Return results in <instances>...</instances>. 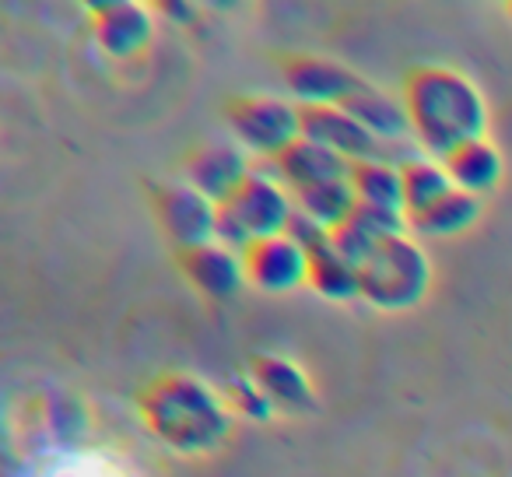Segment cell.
I'll list each match as a JSON object with an SVG mask.
<instances>
[{
  "instance_id": "cell-7",
  "label": "cell",
  "mask_w": 512,
  "mask_h": 477,
  "mask_svg": "<svg viewBox=\"0 0 512 477\" xmlns=\"http://www.w3.org/2000/svg\"><path fill=\"white\" fill-rule=\"evenodd\" d=\"M246 285L267 295H292L309 285V250L299 246L288 232L253 239L242 250Z\"/></svg>"
},
{
  "instance_id": "cell-24",
  "label": "cell",
  "mask_w": 512,
  "mask_h": 477,
  "mask_svg": "<svg viewBox=\"0 0 512 477\" xmlns=\"http://www.w3.org/2000/svg\"><path fill=\"white\" fill-rule=\"evenodd\" d=\"M288 235H292V239H295L299 246H306L309 257H313L316 250H323V246H330V232H327V228L316 225V221H313V218H306L302 211H295L292 225H288Z\"/></svg>"
},
{
  "instance_id": "cell-11",
  "label": "cell",
  "mask_w": 512,
  "mask_h": 477,
  "mask_svg": "<svg viewBox=\"0 0 512 477\" xmlns=\"http://www.w3.org/2000/svg\"><path fill=\"white\" fill-rule=\"evenodd\" d=\"M302 113V137L316 141L323 148L337 151L348 162H365V158H383L379 155V137L369 127L355 120L344 106H299Z\"/></svg>"
},
{
  "instance_id": "cell-25",
  "label": "cell",
  "mask_w": 512,
  "mask_h": 477,
  "mask_svg": "<svg viewBox=\"0 0 512 477\" xmlns=\"http://www.w3.org/2000/svg\"><path fill=\"white\" fill-rule=\"evenodd\" d=\"M158 11H162V15H169L176 25H193L200 18V11L193 8V4H179V0H169V4H162Z\"/></svg>"
},
{
  "instance_id": "cell-9",
  "label": "cell",
  "mask_w": 512,
  "mask_h": 477,
  "mask_svg": "<svg viewBox=\"0 0 512 477\" xmlns=\"http://www.w3.org/2000/svg\"><path fill=\"white\" fill-rule=\"evenodd\" d=\"M281 71L299 106H344L365 85L351 67L323 57H285Z\"/></svg>"
},
{
  "instance_id": "cell-15",
  "label": "cell",
  "mask_w": 512,
  "mask_h": 477,
  "mask_svg": "<svg viewBox=\"0 0 512 477\" xmlns=\"http://www.w3.org/2000/svg\"><path fill=\"white\" fill-rule=\"evenodd\" d=\"M249 376L264 386V393L274 400V407H285V411H292V414L313 411V404H316L313 383H309V376L292 358L264 351V355H256L253 362H249Z\"/></svg>"
},
{
  "instance_id": "cell-16",
  "label": "cell",
  "mask_w": 512,
  "mask_h": 477,
  "mask_svg": "<svg viewBox=\"0 0 512 477\" xmlns=\"http://www.w3.org/2000/svg\"><path fill=\"white\" fill-rule=\"evenodd\" d=\"M442 165H446L456 190L474 193V197H484V193L495 190L505 172L498 148L491 141H484V137L481 141H467V144H460V148H453L442 158Z\"/></svg>"
},
{
  "instance_id": "cell-12",
  "label": "cell",
  "mask_w": 512,
  "mask_h": 477,
  "mask_svg": "<svg viewBox=\"0 0 512 477\" xmlns=\"http://www.w3.org/2000/svg\"><path fill=\"white\" fill-rule=\"evenodd\" d=\"M176 264L183 271V278L190 281V288H197L207 299H235L246 285V264L242 253L228 250L221 243H204L193 250H179Z\"/></svg>"
},
{
  "instance_id": "cell-18",
  "label": "cell",
  "mask_w": 512,
  "mask_h": 477,
  "mask_svg": "<svg viewBox=\"0 0 512 477\" xmlns=\"http://www.w3.org/2000/svg\"><path fill=\"white\" fill-rule=\"evenodd\" d=\"M344 109H348L362 127H369L379 141H400V137L411 134L404 99H393V95H386L383 88H376V85H362L344 102Z\"/></svg>"
},
{
  "instance_id": "cell-6",
  "label": "cell",
  "mask_w": 512,
  "mask_h": 477,
  "mask_svg": "<svg viewBox=\"0 0 512 477\" xmlns=\"http://www.w3.org/2000/svg\"><path fill=\"white\" fill-rule=\"evenodd\" d=\"M151 207H155L158 228H162L165 239L176 246V253L214 243V232H218V204L207 200L200 190H193L186 179H179V183H158L155 190H151Z\"/></svg>"
},
{
  "instance_id": "cell-4",
  "label": "cell",
  "mask_w": 512,
  "mask_h": 477,
  "mask_svg": "<svg viewBox=\"0 0 512 477\" xmlns=\"http://www.w3.org/2000/svg\"><path fill=\"white\" fill-rule=\"evenodd\" d=\"M362 278V299L386 313L418 306L432 285V260L425 246L411 232L390 235L372 250V257L358 267Z\"/></svg>"
},
{
  "instance_id": "cell-14",
  "label": "cell",
  "mask_w": 512,
  "mask_h": 477,
  "mask_svg": "<svg viewBox=\"0 0 512 477\" xmlns=\"http://www.w3.org/2000/svg\"><path fill=\"white\" fill-rule=\"evenodd\" d=\"M271 172L288 186V190H306V186L316 183H330V179H348L351 176V162L337 151L323 148L316 141H299L288 151H281L271 162Z\"/></svg>"
},
{
  "instance_id": "cell-20",
  "label": "cell",
  "mask_w": 512,
  "mask_h": 477,
  "mask_svg": "<svg viewBox=\"0 0 512 477\" xmlns=\"http://www.w3.org/2000/svg\"><path fill=\"white\" fill-rule=\"evenodd\" d=\"M348 179L358 193V204L383 207V211H404V176H400V162H390V158L351 162Z\"/></svg>"
},
{
  "instance_id": "cell-17",
  "label": "cell",
  "mask_w": 512,
  "mask_h": 477,
  "mask_svg": "<svg viewBox=\"0 0 512 477\" xmlns=\"http://www.w3.org/2000/svg\"><path fill=\"white\" fill-rule=\"evenodd\" d=\"M481 211H484L481 197L453 190L435 207H428L425 214L407 218V232H411L414 239H453V235H463L467 228H474Z\"/></svg>"
},
{
  "instance_id": "cell-1",
  "label": "cell",
  "mask_w": 512,
  "mask_h": 477,
  "mask_svg": "<svg viewBox=\"0 0 512 477\" xmlns=\"http://www.w3.org/2000/svg\"><path fill=\"white\" fill-rule=\"evenodd\" d=\"M411 120V134L432 158H446L467 141H481L488 130V102L467 74L442 64H421L404 74L400 92Z\"/></svg>"
},
{
  "instance_id": "cell-23",
  "label": "cell",
  "mask_w": 512,
  "mask_h": 477,
  "mask_svg": "<svg viewBox=\"0 0 512 477\" xmlns=\"http://www.w3.org/2000/svg\"><path fill=\"white\" fill-rule=\"evenodd\" d=\"M225 400H228V407H232V411L246 414V418H253V421H271V414L278 411V407H274V400L267 397L264 386L256 383L253 376H232V379H228Z\"/></svg>"
},
{
  "instance_id": "cell-2",
  "label": "cell",
  "mask_w": 512,
  "mask_h": 477,
  "mask_svg": "<svg viewBox=\"0 0 512 477\" xmlns=\"http://www.w3.org/2000/svg\"><path fill=\"white\" fill-rule=\"evenodd\" d=\"M232 407L204 379L169 372L141 393V418L176 453H211L232 432Z\"/></svg>"
},
{
  "instance_id": "cell-13",
  "label": "cell",
  "mask_w": 512,
  "mask_h": 477,
  "mask_svg": "<svg viewBox=\"0 0 512 477\" xmlns=\"http://www.w3.org/2000/svg\"><path fill=\"white\" fill-rule=\"evenodd\" d=\"M404 232H407V214L404 211H383V207L358 204V211L351 214L341 228H334L330 239H334V250L341 253L344 260H351L355 267H362L383 239H390V235H404Z\"/></svg>"
},
{
  "instance_id": "cell-21",
  "label": "cell",
  "mask_w": 512,
  "mask_h": 477,
  "mask_svg": "<svg viewBox=\"0 0 512 477\" xmlns=\"http://www.w3.org/2000/svg\"><path fill=\"white\" fill-rule=\"evenodd\" d=\"M292 197H295V211L313 218L327 232L341 228L358 211V193L351 186V179H330V183H316L306 186V190H292Z\"/></svg>"
},
{
  "instance_id": "cell-10",
  "label": "cell",
  "mask_w": 512,
  "mask_h": 477,
  "mask_svg": "<svg viewBox=\"0 0 512 477\" xmlns=\"http://www.w3.org/2000/svg\"><path fill=\"white\" fill-rule=\"evenodd\" d=\"M155 36V18L151 8L134 0H109L92 8V39L99 50L113 60H130L144 53Z\"/></svg>"
},
{
  "instance_id": "cell-8",
  "label": "cell",
  "mask_w": 512,
  "mask_h": 477,
  "mask_svg": "<svg viewBox=\"0 0 512 477\" xmlns=\"http://www.w3.org/2000/svg\"><path fill=\"white\" fill-rule=\"evenodd\" d=\"M253 172L249 151L235 141H204L183 162V179L214 204H225Z\"/></svg>"
},
{
  "instance_id": "cell-26",
  "label": "cell",
  "mask_w": 512,
  "mask_h": 477,
  "mask_svg": "<svg viewBox=\"0 0 512 477\" xmlns=\"http://www.w3.org/2000/svg\"><path fill=\"white\" fill-rule=\"evenodd\" d=\"M509 11H512V4H509Z\"/></svg>"
},
{
  "instance_id": "cell-19",
  "label": "cell",
  "mask_w": 512,
  "mask_h": 477,
  "mask_svg": "<svg viewBox=\"0 0 512 477\" xmlns=\"http://www.w3.org/2000/svg\"><path fill=\"white\" fill-rule=\"evenodd\" d=\"M400 176H404V211L407 218L414 214H425L428 207H435L442 197L456 190L453 179H449L442 158L432 155H411L400 162Z\"/></svg>"
},
{
  "instance_id": "cell-5",
  "label": "cell",
  "mask_w": 512,
  "mask_h": 477,
  "mask_svg": "<svg viewBox=\"0 0 512 477\" xmlns=\"http://www.w3.org/2000/svg\"><path fill=\"white\" fill-rule=\"evenodd\" d=\"M225 123L232 127L235 144L267 162H274L302 137L299 106L274 99V95H235L225 106Z\"/></svg>"
},
{
  "instance_id": "cell-22",
  "label": "cell",
  "mask_w": 512,
  "mask_h": 477,
  "mask_svg": "<svg viewBox=\"0 0 512 477\" xmlns=\"http://www.w3.org/2000/svg\"><path fill=\"white\" fill-rule=\"evenodd\" d=\"M309 288H313L316 295H323V299H334V302L362 299L358 267L334 250V239H330V246H323V250H316L313 257H309Z\"/></svg>"
},
{
  "instance_id": "cell-3",
  "label": "cell",
  "mask_w": 512,
  "mask_h": 477,
  "mask_svg": "<svg viewBox=\"0 0 512 477\" xmlns=\"http://www.w3.org/2000/svg\"><path fill=\"white\" fill-rule=\"evenodd\" d=\"M295 218V197L274 172L253 169L246 183L218 204V232L214 243L228 246V250L242 253L253 239H267V235L288 232Z\"/></svg>"
}]
</instances>
